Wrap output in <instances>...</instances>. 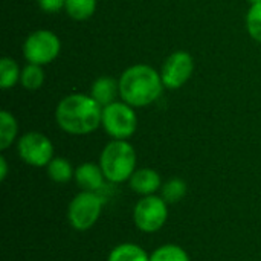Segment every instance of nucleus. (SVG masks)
I'll use <instances>...</instances> for the list:
<instances>
[{"label":"nucleus","instance_id":"nucleus-20","mask_svg":"<svg viewBox=\"0 0 261 261\" xmlns=\"http://www.w3.org/2000/svg\"><path fill=\"white\" fill-rule=\"evenodd\" d=\"M150 261H190L187 251L177 245H164L153 251Z\"/></svg>","mask_w":261,"mask_h":261},{"label":"nucleus","instance_id":"nucleus-6","mask_svg":"<svg viewBox=\"0 0 261 261\" xmlns=\"http://www.w3.org/2000/svg\"><path fill=\"white\" fill-rule=\"evenodd\" d=\"M61 52V41L57 34L38 29L28 35L23 43V55L28 63L44 66L52 63Z\"/></svg>","mask_w":261,"mask_h":261},{"label":"nucleus","instance_id":"nucleus-2","mask_svg":"<svg viewBox=\"0 0 261 261\" xmlns=\"http://www.w3.org/2000/svg\"><path fill=\"white\" fill-rule=\"evenodd\" d=\"M164 89L161 73L148 64L130 66L119 78V96L135 109L156 102Z\"/></svg>","mask_w":261,"mask_h":261},{"label":"nucleus","instance_id":"nucleus-11","mask_svg":"<svg viewBox=\"0 0 261 261\" xmlns=\"http://www.w3.org/2000/svg\"><path fill=\"white\" fill-rule=\"evenodd\" d=\"M130 188L141 196H153L162 188L161 176L153 168H139L128 180Z\"/></svg>","mask_w":261,"mask_h":261},{"label":"nucleus","instance_id":"nucleus-18","mask_svg":"<svg viewBox=\"0 0 261 261\" xmlns=\"http://www.w3.org/2000/svg\"><path fill=\"white\" fill-rule=\"evenodd\" d=\"M20 84L26 90H38L44 84V70H43V66L28 63L21 69Z\"/></svg>","mask_w":261,"mask_h":261},{"label":"nucleus","instance_id":"nucleus-4","mask_svg":"<svg viewBox=\"0 0 261 261\" xmlns=\"http://www.w3.org/2000/svg\"><path fill=\"white\" fill-rule=\"evenodd\" d=\"M101 125L106 133L113 139H130L138 128V116L135 107L124 101H115L102 107Z\"/></svg>","mask_w":261,"mask_h":261},{"label":"nucleus","instance_id":"nucleus-9","mask_svg":"<svg viewBox=\"0 0 261 261\" xmlns=\"http://www.w3.org/2000/svg\"><path fill=\"white\" fill-rule=\"evenodd\" d=\"M194 72V60L191 54L185 50L173 52L161 69V78L165 89H180Z\"/></svg>","mask_w":261,"mask_h":261},{"label":"nucleus","instance_id":"nucleus-3","mask_svg":"<svg viewBox=\"0 0 261 261\" xmlns=\"http://www.w3.org/2000/svg\"><path fill=\"white\" fill-rule=\"evenodd\" d=\"M99 165L110 184H122L136 171V151L128 141L113 139L101 151Z\"/></svg>","mask_w":261,"mask_h":261},{"label":"nucleus","instance_id":"nucleus-22","mask_svg":"<svg viewBox=\"0 0 261 261\" xmlns=\"http://www.w3.org/2000/svg\"><path fill=\"white\" fill-rule=\"evenodd\" d=\"M38 6L44 12L55 14L66 6V0H38Z\"/></svg>","mask_w":261,"mask_h":261},{"label":"nucleus","instance_id":"nucleus-7","mask_svg":"<svg viewBox=\"0 0 261 261\" xmlns=\"http://www.w3.org/2000/svg\"><path fill=\"white\" fill-rule=\"evenodd\" d=\"M168 219V203L161 196H144L133 210L138 229L151 234L159 231Z\"/></svg>","mask_w":261,"mask_h":261},{"label":"nucleus","instance_id":"nucleus-14","mask_svg":"<svg viewBox=\"0 0 261 261\" xmlns=\"http://www.w3.org/2000/svg\"><path fill=\"white\" fill-rule=\"evenodd\" d=\"M18 133V124L12 113L8 110L0 112V150H6L12 145Z\"/></svg>","mask_w":261,"mask_h":261},{"label":"nucleus","instance_id":"nucleus-1","mask_svg":"<svg viewBox=\"0 0 261 261\" xmlns=\"http://www.w3.org/2000/svg\"><path fill=\"white\" fill-rule=\"evenodd\" d=\"M102 107L84 93H70L64 96L55 109V121L58 127L75 136L93 133L101 125Z\"/></svg>","mask_w":261,"mask_h":261},{"label":"nucleus","instance_id":"nucleus-13","mask_svg":"<svg viewBox=\"0 0 261 261\" xmlns=\"http://www.w3.org/2000/svg\"><path fill=\"white\" fill-rule=\"evenodd\" d=\"M107 261H150V255L135 243H121L110 251Z\"/></svg>","mask_w":261,"mask_h":261},{"label":"nucleus","instance_id":"nucleus-23","mask_svg":"<svg viewBox=\"0 0 261 261\" xmlns=\"http://www.w3.org/2000/svg\"><path fill=\"white\" fill-rule=\"evenodd\" d=\"M8 177V162L5 156H0V180H6Z\"/></svg>","mask_w":261,"mask_h":261},{"label":"nucleus","instance_id":"nucleus-19","mask_svg":"<svg viewBox=\"0 0 261 261\" xmlns=\"http://www.w3.org/2000/svg\"><path fill=\"white\" fill-rule=\"evenodd\" d=\"M187 194V184L179 179V177H173L170 180H167L162 188H161V197L170 205L180 202Z\"/></svg>","mask_w":261,"mask_h":261},{"label":"nucleus","instance_id":"nucleus-24","mask_svg":"<svg viewBox=\"0 0 261 261\" xmlns=\"http://www.w3.org/2000/svg\"><path fill=\"white\" fill-rule=\"evenodd\" d=\"M251 5H255V3H261V0H249Z\"/></svg>","mask_w":261,"mask_h":261},{"label":"nucleus","instance_id":"nucleus-15","mask_svg":"<svg viewBox=\"0 0 261 261\" xmlns=\"http://www.w3.org/2000/svg\"><path fill=\"white\" fill-rule=\"evenodd\" d=\"M46 170L49 179L57 184H67L72 180V177H75V170L72 168V164L64 158H54L47 164Z\"/></svg>","mask_w":261,"mask_h":261},{"label":"nucleus","instance_id":"nucleus-10","mask_svg":"<svg viewBox=\"0 0 261 261\" xmlns=\"http://www.w3.org/2000/svg\"><path fill=\"white\" fill-rule=\"evenodd\" d=\"M75 180L83 191L98 193L106 185V176L102 173L101 165L93 162H84L75 170Z\"/></svg>","mask_w":261,"mask_h":261},{"label":"nucleus","instance_id":"nucleus-8","mask_svg":"<svg viewBox=\"0 0 261 261\" xmlns=\"http://www.w3.org/2000/svg\"><path fill=\"white\" fill-rule=\"evenodd\" d=\"M20 159L31 167H47L54 159L52 141L40 132H28L17 142Z\"/></svg>","mask_w":261,"mask_h":261},{"label":"nucleus","instance_id":"nucleus-16","mask_svg":"<svg viewBox=\"0 0 261 261\" xmlns=\"http://www.w3.org/2000/svg\"><path fill=\"white\" fill-rule=\"evenodd\" d=\"M20 75L21 69L12 58L3 57L0 60V87L3 90H9L20 83Z\"/></svg>","mask_w":261,"mask_h":261},{"label":"nucleus","instance_id":"nucleus-17","mask_svg":"<svg viewBox=\"0 0 261 261\" xmlns=\"http://www.w3.org/2000/svg\"><path fill=\"white\" fill-rule=\"evenodd\" d=\"M67 15L76 21L90 18L96 11V0H66Z\"/></svg>","mask_w":261,"mask_h":261},{"label":"nucleus","instance_id":"nucleus-21","mask_svg":"<svg viewBox=\"0 0 261 261\" xmlns=\"http://www.w3.org/2000/svg\"><path fill=\"white\" fill-rule=\"evenodd\" d=\"M246 29L255 41L261 43V3L251 5L246 14Z\"/></svg>","mask_w":261,"mask_h":261},{"label":"nucleus","instance_id":"nucleus-5","mask_svg":"<svg viewBox=\"0 0 261 261\" xmlns=\"http://www.w3.org/2000/svg\"><path fill=\"white\" fill-rule=\"evenodd\" d=\"M104 200L98 193L93 191H81L78 193L69 203L67 208V220L70 226L76 231L90 229L99 219L102 213Z\"/></svg>","mask_w":261,"mask_h":261},{"label":"nucleus","instance_id":"nucleus-12","mask_svg":"<svg viewBox=\"0 0 261 261\" xmlns=\"http://www.w3.org/2000/svg\"><path fill=\"white\" fill-rule=\"evenodd\" d=\"M119 95V81L110 76H101L93 81L90 89V96L101 106L106 107L116 101Z\"/></svg>","mask_w":261,"mask_h":261}]
</instances>
